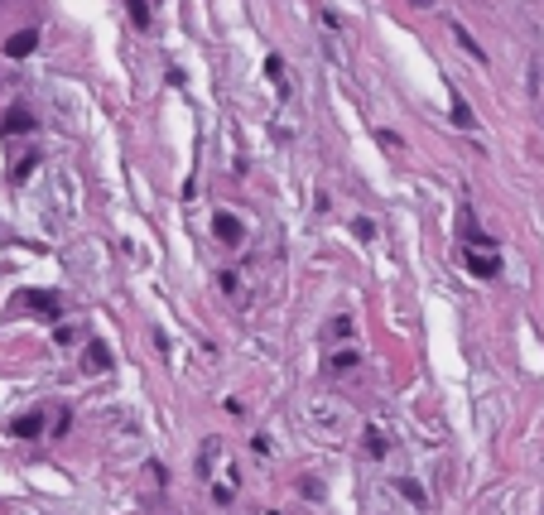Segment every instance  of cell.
I'll use <instances>...</instances> for the list:
<instances>
[{
    "instance_id": "6da1fadb",
    "label": "cell",
    "mask_w": 544,
    "mask_h": 515,
    "mask_svg": "<svg viewBox=\"0 0 544 515\" xmlns=\"http://www.w3.org/2000/svg\"><path fill=\"white\" fill-rule=\"evenodd\" d=\"M203 477L212 482V496H217V501H231V496H236V467L226 458L222 438H207V443H203Z\"/></svg>"
},
{
    "instance_id": "7a4b0ae2",
    "label": "cell",
    "mask_w": 544,
    "mask_h": 515,
    "mask_svg": "<svg viewBox=\"0 0 544 515\" xmlns=\"http://www.w3.org/2000/svg\"><path fill=\"white\" fill-rule=\"evenodd\" d=\"M15 308H29V313H39V318H58L63 313V298L54 289H29V294L15 298Z\"/></svg>"
},
{
    "instance_id": "3957f363",
    "label": "cell",
    "mask_w": 544,
    "mask_h": 515,
    "mask_svg": "<svg viewBox=\"0 0 544 515\" xmlns=\"http://www.w3.org/2000/svg\"><path fill=\"white\" fill-rule=\"evenodd\" d=\"M212 231H217V241H222V246H241L246 222L236 217V212H217V217H212Z\"/></svg>"
},
{
    "instance_id": "277c9868",
    "label": "cell",
    "mask_w": 544,
    "mask_h": 515,
    "mask_svg": "<svg viewBox=\"0 0 544 515\" xmlns=\"http://www.w3.org/2000/svg\"><path fill=\"white\" fill-rule=\"evenodd\" d=\"M463 260H467V270L477 274V279H496V274H501V260H496V250H467Z\"/></svg>"
},
{
    "instance_id": "5b68a950",
    "label": "cell",
    "mask_w": 544,
    "mask_h": 515,
    "mask_svg": "<svg viewBox=\"0 0 544 515\" xmlns=\"http://www.w3.org/2000/svg\"><path fill=\"white\" fill-rule=\"evenodd\" d=\"M107 366H111L107 342H87V347H82V371H87V376H97V371H107Z\"/></svg>"
},
{
    "instance_id": "8992f818",
    "label": "cell",
    "mask_w": 544,
    "mask_h": 515,
    "mask_svg": "<svg viewBox=\"0 0 544 515\" xmlns=\"http://www.w3.org/2000/svg\"><path fill=\"white\" fill-rule=\"evenodd\" d=\"M10 434H15V438H39V434H44V409H29V414H20V419L10 424Z\"/></svg>"
},
{
    "instance_id": "52a82bcc",
    "label": "cell",
    "mask_w": 544,
    "mask_h": 515,
    "mask_svg": "<svg viewBox=\"0 0 544 515\" xmlns=\"http://www.w3.org/2000/svg\"><path fill=\"white\" fill-rule=\"evenodd\" d=\"M34 44H39V34H34V29H20V34H10V39H5V54H10V58H25V54H34Z\"/></svg>"
},
{
    "instance_id": "ba28073f",
    "label": "cell",
    "mask_w": 544,
    "mask_h": 515,
    "mask_svg": "<svg viewBox=\"0 0 544 515\" xmlns=\"http://www.w3.org/2000/svg\"><path fill=\"white\" fill-rule=\"evenodd\" d=\"M0 131H5V135H25V131H34V116H29L25 107H15L5 121H0Z\"/></svg>"
},
{
    "instance_id": "9c48e42d",
    "label": "cell",
    "mask_w": 544,
    "mask_h": 515,
    "mask_svg": "<svg viewBox=\"0 0 544 515\" xmlns=\"http://www.w3.org/2000/svg\"><path fill=\"white\" fill-rule=\"evenodd\" d=\"M453 126H458V131H472V126H477V116H472V107H467V102L458 97V92H453Z\"/></svg>"
},
{
    "instance_id": "30bf717a",
    "label": "cell",
    "mask_w": 544,
    "mask_h": 515,
    "mask_svg": "<svg viewBox=\"0 0 544 515\" xmlns=\"http://www.w3.org/2000/svg\"><path fill=\"white\" fill-rule=\"evenodd\" d=\"M395 491H400V496H405L409 506H419V511H424V506H429V501H424V487H419V482H409V477H400V482H395Z\"/></svg>"
},
{
    "instance_id": "8fae6325",
    "label": "cell",
    "mask_w": 544,
    "mask_h": 515,
    "mask_svg": "<svg viewBox=\"0 0 544 515\" xmlns=\"http://www.w3.org/2000/svg\"><path fill=\"white\" fill-rule=\"evenodd\" d=\"M34 169H39V154H25V159H20L15 169H10V183H25V178L34 174Z\"/></svg>"
},
{
    "instance_id": "7c38bea8",
    "label": "cell",
    "mask_w": 544,
    "mask_h": 515,
    "mask_svg": "<svg viewBox=\"0 0 544 515\" xmlns=\"http://www.w3.org/2000/svg\"><path fill=\"white\" fill-rule=\"evenodd\" d=\"M453 39H458V44H463L467 54L477 58V63H482V58H487V54H482V44H477V39H472V34H467V29H463V25H453Z\"/></svg>"
},
{
    "instance_id": "4fadbf2b",
    "label": "cell",
    "mask_w": 544,
    "mask_h": 515,
    "mask_svg": "<svg viewBox=\"0 0 544 515\" xmlns=\"http://www.w3.org/2000/svg\"><path fill=\"white\" fill-rule=\"evenodd\" d=\"M126 5H131V20H135V29L150 25V0H126Z\"/></svg>"
},
{
    "instance_id": "5bb4252c",
    "label": "cell",
    "mask_w": 544,
    "mask_h": 515,
    "mask_svg": "<svg viewBox=\"0 0 544 515\" xmlns=\"http://www.w3.org/2000/svg\"><path fill=\"white\" fill-rule=\"evenodd\" d=\"M265 73L274 78V87H279V92H289V82H284V63H279L274 54H270V63H265Z\"/></svg>"
},
{
    "instance_id": "9a60e30c",
    "label": "cell",
    "mask_w": 544,
    "mask_h": 515,
    "mask_svg": "<svg viewBox=\"0 0 544 515\" xmlns=\"http://www.w3.org/2000/svg\"><path fill=\"white\" fill-rule=\"evenodd\" d=\"M356 366V352H337L332 356V371H352Z\"/></svg>"
},
{
    "instance_id": "2e32d148",
    "label": "cell",
    "mask_w": 544,
    "mask_h": 515,
    "mask_svg": "<svg viewBox=\"0 0 544 515\" xmlns=\"http://www.w3.org/2000/svg\"><path fill=\"white\" fill-rule=\"evenodd\" d=\"M366 448H371V453H376V458H381V453H385V438L376 434V429H366Z\"/></svg>"
},
{
    "instance_id": "e0dca14e",
    "label": "cell",
    "mask_w": 544,
    "mask_h": 515,
    "mask_svg": "<svg viewBox=\"0 0 544 515\" xmlns=\"http://www.w3.org/2000/svg\"><path fill=\"white\" fill-rule=\"evenodd\" d=\"M414 5H434V0H414Z\"/></svg>"
}]
</instances>
